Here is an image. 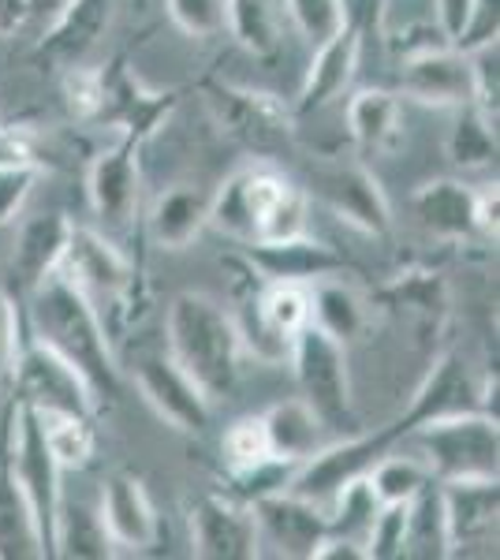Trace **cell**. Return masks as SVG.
<instances>
[{"label": "cell", "mask_w": 500, "mask_h": 560, "mask_svg": "<svg viewBox=\"0 0 500 560\" xmlns=\"http://www.w3.org/2000/svg\"><path fill=\"white\" fill-rule=\"evenodd\" d=\"M26 295H31L34 340H42L45 348L57 351L63 363H71L83 374L97 408L116 404V396H120V363L113 355L108 325L102 322L97 306L60 269Z\"/></svg>", "instance_id": "cell-1"}, {"label": "cell", "mask_w": 500, "mask_h": 560, "mask_svg": "<svg viewBox=\"0 0 500 560\" xmlns=\"http://www.w3.org/2000/svg\"><path fill=\"white\" fill-rule=\"evenodd\" d=\"M209 224L240 243H280L306 232V191L272 161H254L209 195Z\"/></svg>", "instance_id": "cell-2"}, {"label": "cell", "mask_w": 500, "mask_h": 560, "mask_svg": "<svg viewBox=\"0 0 500 560\" xmlns=\"http://www.w3.org/2000/svg\"><path fill=\"white\" fill-rule=\"evenodd\" d=\"M165 348L209 400H224L240 385L243 340L224 303L206 292H179L165 314Z\"/></svg>", "instance_id": "cell-3"}, {"label": "cell", "mask_w": 500, "mask_h": 560, "mask_svg": "<svg viewBox=\"0 0 500 560\" xmlns=\"http://www.w3.org/2000/svg\"><path fill=\"white\" fill-rule=\"evenodd\" d=\"M202 94L221 131L258 161H277L295 150V113L277 94L221 83V79H209Z\"/></svg>", "instance_id": "cell-4"}, {"label": "cell", "mask_w": 500, "mask_h": 560, "mask_svg": "<svg viewBox=\"0 0 500 560\" xmlns=\"http://www.w3.org/2000/svg\"><path fill=\"white\" fill-rule=\"evenodd\" d=\"M288 363L295 370L299 396L314 408L325 430L333 433H354L359 430V415L351 400V374H348V345L333 340L311 322L292 340Z\"/></svg>", "instance_id": "cell-5"}, {"label": "cell", "mask_w": 500, "mask_h": 560, "mask_svg": "<svg viewBox=\"0 0 500 560\" xmlns=\"http://www.w3.org/2000/svg\"><path fill=\"white\" fill-rule=\"evenodd\" d=\"M407 438H415L422 464L438 482L456 478H497L500 464V433L497 419L481 411L449 415V419L422 422Z\"/></svg>", "instance_id": "cell-6"}, {"label": "cell", "mask_w": 500, "mask_h": 560, "mask_svg": "<svg viewBox=\"0 0 500 560\" xmlns=\"http://www.w3.org/2000/svg\"><path fill=\"white\" fill-rule=\"evenodd\" d=\"M0 433H4V453H8V467H12L15 482L31 501L34 523H38L42 535V549L45 560H53V530H57V512H60V467L57 459L49 456L38 430V419L26 404L12 400L4 408V419H0Z\"/></svg>", "instance_id": "cell-7"}, {"label": "cell", "mask_w": 500, "mask_h": 560, "mask_svg": "<svg viewBox=\"0 0 500 560\" xmlns=\"http://www.w3.org/2000/svg\"><path fill=\"white\" fill-rule=\"evenodd\" d=\"M404 438L396 422L381 427L374 433H348L340 441H329V445L314 448L303 464H295L292 478H288V490L303 501L317 504V509H329V501L344 490L354 478H362L370 467L377 464L385 453H393V445Z\"/></svg>", "instance_id": "cell-8"}, {"label": "cell", "mask_w": 500, "mask_h": 560, "mask_svg": "<svg viewBox=\"0 0 500 560\" xmlns=\"http://www.w3.org/2000/svg\"><path fill=\"white\" fill-rule=\"evenodd\" d=\"M467 411H481L497 419V374L478 382L460 355H438V363L430 366L422 385L411 393L404 415L393 422L407 438V433L418 430L422 422L449 419V415H467Z\"/></svg>", "instance_id": "cell-9"}, {"label": "cell", "mask_w": 500, "mask_h": 560, "mask_svg": "<svg viewBox=\"0 0 500 560\" xmlns=\"http://www.w3.org/2000/svg\"><path fill=\"white\" fill-rule=\"evenodd\" d=\"M57 269L97 306V314L102 311L120 314L124 303L135 295L131 258L97 229H75V224H71L68 247H63V258Z\"/></svg>", "instance_id": "cell-10"}, {"label": "cell", "mask_w": 500, "mask_h": 560, "mask_svg": "<svg viewBox=\"0 0 500 560\" xmlns=\"http://www.w3.org/2000/svg\"><path fill=\"white\" fill-rule=\"evenodd\" d=\"M135 385L161 422L179 433H206L209 427V396L187 377V370L168 355V348L142 345L135 351Z\"/></svg>", "instance_id": "cell-11"}, {"label": "cell", "mask_w": 500, "mask_h": 560, "mask_svg": "<svg viewBox=\"0 0 500 560\" xmlns=\"http://www.w3.org/2000/svg\"><path fill=\"white\" fill-rule=\"evenodd\" d=\"M12 385H15V400L26 404L34 411H79V415H94L97 419V400L90 393V385L83 382L71 363H63L53 348H45L42 340L26 337L20 348V359L12 366Z\"/></svg>", "instance_id": "cell-12"}, {"label": "cell", "mask_w": 500, "mask_h": 560, "mask_svg": "<svg viewBox=\"0 0 500 560\" xmlns=\"http://www.w3.org/2000/svg\"><path fill=\"white\" fill-rule=\"evenodd\" d=\"M314 191L329 210L370 240L393 236V202L381 179L362 161H325L314 173Z\"/></svg>", "instance_id": "cell-13"}, {"label": "cell", "mask_w": 500, "mask_h": 560, "mask_svg": "<svg viewBox=\"0 0 500 560\" xmlns=\"http://www.w3.org/2000/svg\"><path fill=\"white\" fill-rule=\"evenodd\" d=\"M139 153L142 142L131 135H120L108 150L94 158L86 173V198L90 210H94L97 224L105 229V236H124L131 232L135 213H139Z\"/></svg>", "instance_id": "cell-14"}, {"label": "cell", "mask_w": 500, "mask_h": 560, "mask_svg": "<svg viewBox=\"0 0 500 560\" xmlns=\"http://www.w3.org/2000/svg\"><path fill=\"white\" fill-rule=\"evenodd\" d=\"M190 553L198 560H254L261 557L258 523L251 504L229 493H206L190 504Z\"/></svg>", "instance_id": "cell-15"}, {"label": "cell", "mask_w": 500, "mask_h": 560, "mask_svg": "<svg viewBox=\"0 0 500 560\" xmlns=\"http://www.w3.org/2000/svg\"><path fill=\"white\" fill-rule=\"evenodd\" d=\"M452 557H497V478H456L438 482Z\"/></svg>", "instance_id": "cell-16"}, {"label": "cell", "mask_w": 500, "mask_h": 560, "mask_svg": "<svg viewBox=\"0 0 500 560\" xmlns=\"http://www.w3.org/2000/svg\"><path fill=\"white\" fill-rule=\"evenodd\" d=\"M381 306H385L393 318H399L411 329L415 345L418 348H438L444 329H449V284H444V277L438 269H404V273H396L388 280L385 288H381Z\"/></svg>", "instance_id": "cell-17"}, {"label": "cell", "mask_w": 500, "mask_h": 560, "mask_svg": "<svg viewBox=\"0 0 500 560\" xmlns=\"http://www.w3.org/2000/svg\"><path fill=\"white\" fill-rule=\"evenodd\" d=\"M176 108V90H150L124 60L105 68V102L97 113V124H108L120 135H131L147 147V139L165 128V120Z\"/></svg>", "instance_id": "cell-18"}, {"label": "cell", "mask_w": 500, "mask_h": 560, "mask_svg": "<svg viewBox=\"0 0 500 560\" xmlns=\"http://www.w3.org/2000/svg\"><path fill=\"white\" fill-rule=\"evenodd\" d=\"M399 90L404 97L433 108H463L475 105L467 57L456 45H430V49L407 52L399 60Z\"/></svg>", "instance_id": "cell-19"}, {"label": "cell", "mask_w": 500, "mask_h": 560, "mask_svg": "<svg viewBox=\"0 0 500 560\" xmlns=\"http://www.w3.org/2000/svg\"><path fill=\"white\" fill-rule=\"evenodd\" d=\"M102 523L113 538L116 553H150L161 538V516L150 501V490L142 478L116 471L102 482V501H97Z\"/></svg>", "instance_id": "cell-20"}, {"label": "cell", "mask_w": 500, "mask_h": 560, "mask_svg": "<svg viewBox=\"0 0 500 560\" xmlns=\"http://www.w3.org/2000/svg\"><path fill=\"white\" fill-rule=\"evenodd\" d=\"M254 523H258V538L277 546L280 557H295V560H311L317 549V541L329 535V516L325 509L303 501L292 490H277L266 493L251 504Z\"/></svg>", "instance_id": "cell-21"}, {"label": "cell", "mask_w": 500, "mask_h": 560, "mask_svg": "<svg viewBox=\"0 0 500 560\" xmlns=\"http://www.w3.org/2000/svg\"><path fill=\"white\" fill-rule=\"evenodd\" d=\"M415 217L430 236L449 243H470L486 236L481 229V191H475L463 179H430L411 198Z\"/></svg>", "instance_id": "cell-22"}, {"label": "cell", "mask_w": 500, "mask_h": 560, "mask_svg": "<svg viewBox=\"0 0 500 560\" xmlns=\"http://www.w3.org/2000/svg\"><path fill=\"white\" fill-rule=\"evenodd\" d=\"M243 258L258 269L261 280H295V284H314L348 269V258L336 255L329 243L311 240L306 232L280 243H243Z\"/></svg>", "instance_id": "cell-23"}, {"label": "cell", "mask_w": 500, "mask_h": 560, "mask_svg": "<svg viewBox=\"0 0 500 560\" xmlns=\"http://www.w3.org/2000/svg\"><path fill=\"white\" fill-rule=\"evenodd\" d=\"M314 60L306 68V79H303V90H299L292 113L295 120L299 116H311V113H322L325 105H333L344 90L351 86L354 71H359V57H362V38L348 26L325 38L322 45H314Z\"/></svg>", "instance_id": "cell-24"}, {"label": "cell", "mask_w": 500, "mask_h": 560, "mask_svg": "<svg viewBox=\"0 0 500 560\" xmlns=\"http://www.w3.org/2000/svg\"><path fill=\"white\" fill-rule=\"evenodd\" d=\"M108 15H113V0H71L57 20L49 23V31L38 42L34 57L49 60L57 68L83 65V57L105 34Z\"/></svg>", "instance_id": "cell-25"}, {"label": "cell", "mask_w": 500, "mask_h": 560, "mask_svg": "<svg viewBox=\"0 0 500 560\" xmlns=\"http://www.w3.org/2000/svg\"><path fill=\"white\" fill-rule=\"evenodd\" d=\"M68 236H71V221H68V213H60V210L38 213L23 224L20 240H15V250H12V280L23 292L38 288L49 273H57L63 247H68Z\"/></svg>", "instance_id": "cell-26"}, {"label": "cell", "mask_w": 500, "mask_h": 560, "mask_svg": "<svg viewBox=\"0 0 500 560\" xmlns=\"http://www.w3.org/2000/svg\"><path fill=\"white\" fill-rule=\"evenodd\" d=\"M348 135L367 158H388L404 139V108L388 90H359L348 102Z\"/></svg>", "instance_id": "cell-27"}, {"label": "cell", "mask_w": 500, "mask_h": 560, "mask_svg": "<svg viewBox=\"0 0 500 560\" xmlns=\"http://www.w3.org/2000/svg\"><path fill=\"white\" fill-rule=\"evenodd\" d=\"M206 224H209V195L187 184L161 191L150 210V236L165 250L190 247V243L202 236Z\"/></svg>", "instance_id": "cell-28"}, {"label": "cell", "mask_w": 500, "mask_h": 560, "mask_svg": "<svg viewBox=\"0 0 500 560\" xmlns=\"http://www.w3.org/2000/svg\"><path fill=\"white\" fill-rule=\"evenodd\" d=\"M0 560H45L31 501L8 467L4 433H0Z\"/></svg>", "instance_id": "cell-29"}, {"label": "cell", "mask_w": 500, "mask_h": 560, "mask_svg": "<svg viewBox=\"0 0 500 560\" xmlns=\"http://www.w3.org/2000/svg\"><path fill=\"white\" fill-rule=\"evenodd\" d=\"M261 422H266L272 456L288 459V464H303L314 448L325 445V422L317 419L303 396L272 404L269 411H261Z\"/></svg>", "instance_id": "cell-30"}, {"label": "cell", "mask_w": 500, "mask_h": 560, "mask_svg": "<svg viewBox=\"0 0 500 560\" xmlns=\"http://www.w3.org/2000/svg\"><path fill=\"white\" fill-rule=\"evenodd\" d=\"M34 411V408H31ZM42 430V441L60 471H86L97 456V427L94 415L79 411H34Z\"/></svg>", "instance_id": "cell-31"}, {"label": "cell", "mask_w": 500, "mask_h": 560, "mask_svg": "<svg viewBox=\"0 0 500 560\" xmlns=\"http://www.w3.org/2000/svg\"><path fill=\"white\" fill-rule=\"evenodd\" d=\"M399 557H407V560H449L452 557L438 478H433L422 493H415L411 501H407L404 549H399Z\"/></svg>", "instance_id": "cell-32"}, {"label": "cell", "mask_w": 500, "mask_h": 560, "mask_svg": "<svg viewBox=\"0 0 500 560\" xmlns=\"http://www.w3.org/2000/svg\"><path fill=\"white\" fill-rule=\"evenodd\" d=\"M53 557L63 560H113L116 546L108 538L102 512L90 504L60 501L57 512V530H53Z\"/></svg>", "instance_id": "cell-33"}, {"label": "cell", "mask_w": 500, "mask_h": 560, "mask_svg": "<svg viewBox=\"0 0 500 560\" xmlns=\"http://www.w3.org/2000/svg\"><path fill=\"white\" fill-rule=\"evenodd\" d=\"M311 322L340 345H351L367 325V303L351 284L336 277H322L311 284Z\"/></svg>", "instance_id": "cell-34"}, {"label": "cell", "mask_w": 500, "mask_h": 560, "mask_svg": "<svg viewBox=\"0 0 500 560\" xmlns=\"http://www.w3.org/2000/svg\"><path fill=\"white\" fill-rule=\"evenodd\" d=\"M444 153H449V161L456 168H463V173H470V168H489L497 161V120L475 105L456 108V124L449 128Z\"/></svg>", "instance_id": "cell-35"}, {"label": "cell", "mask_w": 500, "mask_h": 560, "mask_svg": "<svg viewBox=\"0 0 500 560\" xmlns=\"http://www.w3.org/2000/svg\"><path fill=\"white\" fill-rule=\"evenodd\" d=\"M224 26L254 57H272L280 45V0H224Z\"/></svg>", "instance_id": "cell-36"}, {"label": "cell", "mask_w": 500, "mask_h": 560, "mask_svg": "<svg viewBox=\"0 0 500 560\" xmlns=\"http://www.w3.org/2000/svg\"><path fill=\"white\" fill-rule=\"evenodd\" d=\"M258 311L266 325L288 345L311 325V284H295V280H261Z\"/></svg>", "instance_id": "cell-37"}, {"label": "cell", "mask_w": 500, "mask_h": 560, "mask_svg": "<svg viewBox=\"0 0 500 560\" xmlns=\"http://www.w3.org/2000/svg\"><path fill=\"white\" fill-rule=\"evenodd\" d=\"M367 482H370V490L377 493L381 504H407L415 493H422L426 486L433 482V475L422 459L385 453L367 471Z\"/></svg>", "instance_id": "cell-38"}, {"label": "cell", "mask_w": 500, "mask_h": 560, "mask_svg": "<svg viewBox=\"0 0 500 560\" xmlns=\"http://www.w3.org/2000/svg\"><path fill=\"white\" fill-rule=\"evenodd\" d=\"M221 456H224V467L229 475L235 471H251V467L266 464V459H277L269 448V433H266V422L261 415H243L235 419L221 438Z\"/></svg>", "instance_id": "cell-39"}, {"label": "cell", "mask_w": 500, "mask_h": 560, "mask_svg": "<svg viewBox=\"0 0 500 560\" xmlns=\"http://www.w3.org/2000/svg\"><path fill=\"white\" fill-rule=\"evenodd\" d=\"M460 52L467 57L470 90H475V108H481V113L497 120V105H500V38L478 42V45L460 49Z\"/></svg>", "instance_id": "cell-40"}, {"label": "cell", "mask_w": 500, "mask_h": 560, "mask_svg": "<svg viewBox=\"0 0 500 560\" xmlns=\"http://www.w3.org/2000/svg\"><path fill=\"white\" fill-rule=\"evenodd\" d=\"M105 102V68H86V65H71L63 71V105L75 120L97 124Z\"/></svg>", "instance_id": "cell-41"}, {"label": "cell", "mask_w": 500, "mask_h": 560, "mask_svg": "<svg viewBox=\"0 0 500 560\" xmlns=\"http://www.w3.org/2000/svg\"><path fill=\"white\" fill-rule=\"evenodd\" d=\"M168 20L195 42L217 38L224 31V0H165Z\"/></svg>", "instance_id": "cell-42"}, {"label": "cell", "mask_w": 500, "mask_h": 560, "mask_svg": "<svg viewBox=\"0 0 500 560\" xmlns=\"http://www.w3.org/2000/svg\"><path fill=\"white\" fill-rule=\"evenodd\" d=\"M280 4H288V15L311 45H322L340 31V4L336 0H280Z\"/></svg>", "instance_id": "cell-43"}, {"label": "cell", "mask_w": 500, "mask_h": 560, "mask_svg": "<svg viewBox=\"0 0 500 560\" xmlns=\"http://www.w3.org/2000/svg\"><path fill=\"white\" fill-rule=\"evenodd\" d=\"M404 520H407V504H381L374 527L367 535V560H399V549H404Z\"/></svg>", "instance_id": "cell-44"}, {"label": "cell", "mask_w": 500, "mask_h": 560, "mask_svg": "<svg viewBox=\"0 0 500 560\" xmlns=\"http://www.w3.org/2000/svg\"><path fill=\"white\" fill-rule=\"evenodd\" d=\"M340 4V26L359 34L362 42L370 34H385L388 23V0H336Z\"/></svg>", "instance_id": "cell-45"}, {"label": "cell", "mask_w": 500, "mask_h": 560, "mask_svg": "<svg viewBox=\"0 0 500 560\" xmlns=\"http://www.w3.org/2000/svg\"><path fill=\"white\" fill-rule=\"evenodd\" d=\"M38 168H0V229L12 224L34 191Z\"/></svg>", "instance_id": "cell-46"}, {"label": "cell", "mask_w": 500, "mask_h": 560, "mask_svg": "<svg viewBox=\"0 0 500 560\" xmlns=\"http://www.w3.org/2000/svg\"><path fill=\"white\" fill-rule=\"evenodd\" d=\"M0 168H38V139L23 124H0Z\"/></svg>", "instance_id": "cell-47"}, {"label": "cell", "mask_w": 500, "mask_h": 560, "mask_svg": "<svg viewBox=\"0 0 500 560\" xmlns=\"http://www.w3.org/2000/svg\"><path fill=\"white\" fill-rule=\"evenodd\" d=\"M23 318H20V306H15L12 295L0 292V374H12L15 359H20L23 348Z\"/></svg>", "instance_id": "cell-48"}, {"label": "cell", "mask_w": 500, "mask_h": 560, "mask_svg": "<svg viewBox=\"0 0 500 560\" xmlns=\"http://www.w3.org/2000/svg\"><path fill=\"white\" fill-rule=\"evenodd\" d=\"M497 34H500V0H475L456 49H470V45L489 42V38H497Z\"/></svg>", "instance_id": "cell-49"}, {"label": "cell", "mask_w": 500, "mask_h": 560, "mask_svg": "<svg viewBox=\"0 0 500 560\" xmlns=\"http://www.w3.org/2000/svg\"><path fill=\"white\" fill-rule=\"evenodd\" d=\"M470 4H475V0H433V15H438V26H441L444 38H449L452 45L460 42L463 26H467Z\"/></svg>", "instance_id": "cell-50"}, {"label": "cell", "mask_w": 500, "mask_h": 560, "mask_svg": "<svg viewBox=\"0 0 500 560\" xmlns=\"http://www.w3.org/2000/svg\"><path fill=\"white\" fill-rule=\"evenodd\" d=\"M26 23V8L23 0H0V38L15 34Z\"/></svg>", "instance_id": "cell-51"}, {"label": "cell", "mask_w": 500, "mask_h": 560, "mask_svg": "<svg viewBox=\"0 0 500 560\" xmlns=\"http://www.w3.org/2000/svg\"><path fill=\"white\" fill-rule=\"evenodd\" d=\"M68 4L71 0H23L26 20H42V23H53Z\"/></svg>", "instance_id": "cell-52"}]
</instances>
